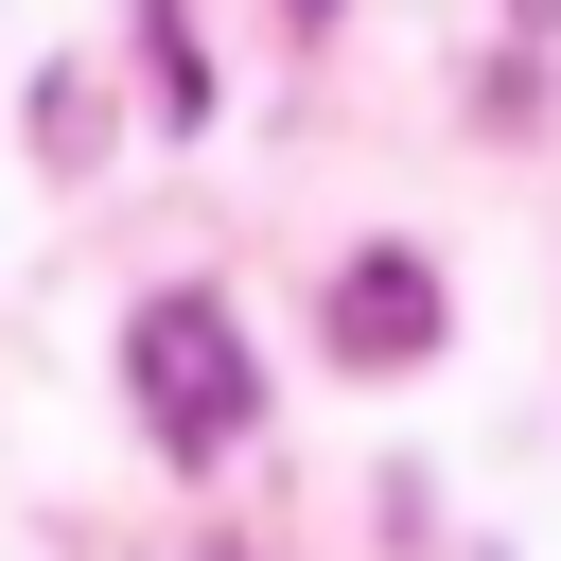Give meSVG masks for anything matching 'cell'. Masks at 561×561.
<instances>
[{"mask_svg":"<svg viewBox=\"0 0 561 561\" xmlns=\"http://www.w3.org/2000/svg\"><path fill=\"white\" fill-rule=\"evenodd\" d=\"M123 386H140V421H158V456H228V438L263 421V368H245V333H228V298H210V280L140 298Z\"/></svg>","mask_w":561,"mask_h":561,"instance_id":"obj_1","label":"cell"},{"mask_svg":"<svg viewBox=\"0 0 561 561\" xmlns=\"http://www.w3.org/2000/svg\"><path fill=\"white\" fill-rule=\"evenodd\" d=\"M333 351H351V368H403V351H438V280H421L403 245H368V263L333 280Z\"/></svg>","mask_w":561,"mask_h":561,"instance_id":"obj_2","label":"cell"},{"mask_svg":"<svg viewBox=\"0 0 561 561\" xmlns=\"http://www.w3.org/2000/svg\"><path fill=\"white\" fill-rule=\"evenodd\" d=\"M508 18H526V35H561V0H508Z\"/></svg>","mask_w":561,"mask_h":561,"instance_id":"obj_3","label":"cell"}]
</instances>
